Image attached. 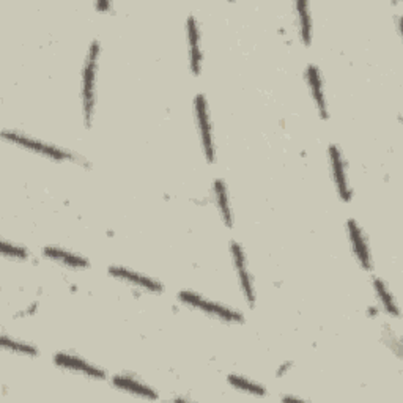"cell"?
Instances as JSON below:
<instances>
[{
    "mask_svg": "<svg viewBox=\"0 0 403 403\" xmlns=\"http://www.w3.org/2000/svg\"><path fill=\"white\" fill-rule=\"evenodd\" d=\"M112 383H114V386L120 388L123 390H128V393H131L134 395L144 397V399H148V400H156L158 399L156 390H153L152 388L145 386V384L139 383L138 380H134V378L117 375L112 378Z\"/></svg>",
    "mask_w": 403,
    "mask_h": 403,
    "instance_id": "12",
    "label": "cell"
},
{
    "mask_svg": "<svg viewBox=\"0 0 403 403\" xmlns=\"http://www.w3.org/2000/svg\"><path fill=\"white\" fill-rule=\"evenodd\" d=\"M306 76H307L309 89H311L312 96L315 99V104H317V108L320 110V115L323 117V119H328V103L325 98L323 84H321V76H320L318 68L315 65H309Z\"/></svg>",
    "mask_w": 403,
    "mask_h": 403,
    "instance_id": "10",
    "label": "cell"
},
{
    "mask_svg": "<svg viewBox=\"0 0 403 403\" xmlns=\"http://www.w3.org/2000/svg\"><path fill=\"white\" fill-rule=\"evenodd\" d=\"M54 361L59 365V367L76 372V374H82L89 378H95V380H104V376H106V374H104L101 369H98L95 367V365L82 361L80 358L66 355V353H57L54 358Z\"/></svg>",
    "mask_w": 403,
    "mask_h": 403,
    "instance_id": "6",
    "label": "cell"
},
{
    "mask_svg": "<svg viewBox=\"0 0 403 403\" xmlns=\"http://www.w3.org/2000/svg\"><path fill=\"white\" fill-rule=\"evenodd\" d=\"M194 109H196V120H197L198 133H200L203 152H205V156H207L208 163H213L214 161V142H213L212 125H210V115H208L205 96L203 95L196 96Z\"/></svg>",
    "mask_w": 403,
    "mask_h": 403,
    "instance_id": "3",
    "label": "cell"
},
{
    "mask_svg": "<svg viewBox=\"0 0 403 403\" xmlns=\"http://www.w3.org/2000/svg\"><path fill=\"white\" fill-rule=\"evenodd\" d=\"M188 43H189L191 70L196 76H198L202 70V52H200V38H198V27L194 16L188 17Z\"/></svg>",
    "mask_w": 403,
    "mask_h": 403,
    "instance_id": "11",
    "label": "cell"
},
{
    "mask_svg": "<svg viewBox=\"0 0 403 403\" xmlns=\"http://www.w3.org/2000/svg\"><path fill=\"white\" fill-rule=\"evenodd\" d=\"M43 254H45L47 258L55 260V262H60L66 266H71V268H87V266H89V262H87L85 258L65 249H59V247H45Z\"/></svg>",
    "mask_w": 403,
    "mask_h": 403,
    "instance_id": "13",
    "label": "cell"
},
{
    "mask_svg": "<svg viewBox=\"0 0 403 403\" xmlns=\"http://www.w3.org/2000/svg\"><path fill=\"white\" fill-rule=\"evenodd\" d=\"M3 138L8 139L11 142H15V144L21 145L24 148H29V150H32L35 153H41L45 154L47 158H54V159H59V161H64V159H70L71 154L68 152L60 150L57 147H52V145H47V144H43V142L32 139V138H27V135H22V134H17V133H8V131H3Z\"/></svg>",
    "mask_w": 403,
    "mask_h": 403,
    "instance_id": "5",
    "label": "cell"
},
{
    "mask_svg": "<svg viewBox=\"0 0 403 403\" xmlns=\"http://www.w3.org/2000/svg\"><path fill=\"white\" fill-rule=\"evenodd\" d=\"M296 11H298V16H300L301 41L305 43L306 46H309L312 41V20H311V13H309L307 2H302V0L296 2Z\"/></svg>",
    "mask_w": 403,
    "mask_h": 403,
    "instance_id": "15",
    "label": "cell"
},
{
    "mask_svg": "<svg viewBox=\"0 0 403 403\" xmlns=\"http://www.w3.org/2000/svg\"><path fill=\"white\" fill-rule=\"evenodd\" d=\"M2 252H3L5 257H13V258H21V260L29 257L27 249L11 244V243H8V241H2Z\"/></svg>",
    "mask_w": 403,
    "mask_h": 403,
    "instance_id": "19",
    "label": "cell"
},
{
    "mask_svg": "<svg viewBox=\"0 0 403 403\" xmlns=\"http://www.w3.org/2000/svg\"><path fill=\"white\" fill-rule=\"evenodd\" d=\"M213 189H214L216 203H218L222 219H224L227 227H232L233 226L232 210H230V203H228V194H227V188L224 182H222V179H216V182L213 183Z\"/></svg>",
    "mask_w": 403,
    "mask_h": 403,
    "instance_id": "14",
    "label": "cell"
},
{
    "mask_svg": "<svg viewBox=\"0 0 403 403\" xmlns=\"http://www.w3.org/2000/svg\"><path fill=\"white\" fill-rule=\"evenodd\" d=\"M349 237L351 241L353 251H355L356 257L359 260V263L364 270H372V260H370V251L367 246V241H365L364 235L361 232V228L358 227V224L353 219L349 221Z\"/></svg>",
    "mask_w": 403,
    "mask_h": 403,
    "instance_id": "9",
    "label": "cell"
},
{
    "mask_svg": "<svg viewBox=\"0 0 403 403\" xmlns=\"http://www.w3.org/2000/svg\"><path fill=\"white\" fill-rule=\"evenodd\" d=\"M228 383H230L233 388H237L240 390H244V393H247V394H254V395H258V397H263L266 394L265 388H262L257 383L249 381L247 378H243V376L228 375Z\"/></svg>",
    "mask_w": 403,
    "mask_h": 403,
    "instance_id": "17",
    "label": "cell"
},
{
    "mask_svg": "<svg viewBox=\"0 0 403 403\" xmlns=\"http://www.w3.org/2000/svg\"><path fill=\"white\" fill-rule=\"evenodd\" d=\"M109 274H112L114 277L120 279V281H126L129 284L135 285V287H140L148 291H154V293H161L163 287L156 281H153L152 277H147L144 274H139V272H134L131 270L120 268V266H110Z\"/></svg>",
    "mask_w": 403,
    "mask_h": 403,
    "instance_id": "8",
    "label": "cell"
},
{
    "mask_svg": "<svg viewBox=\"0 0 403 403\" xmlns=\"http://www.w3.org/2000/svg\"><path fill=\"white\" fill-rule=\"evenodd\" d=\"M179 300L186 302V305L200 309V311H203L208 315H212V317L221 318L224 321H235V323H238V321H243V315L241 314L235 312V311H232V309L224 307L221 305H216V302H213V301H208V300H205V298L192 293V291H188V290L182 291V293H179Z\"/></svg>",
    "mask_w": 403,
    "mask_h": 403,
    "instance_id": "2",
    "label": "cell"
},
{
    "mask_svg": "<svg viewBox=\"0 0 403 403\" xmlns=\"http://www.w3.org/2000/svg\"><path fill=\"white\" fill-rule=\"evenodd\" d=\"M2 346L5 350L20 353V355H27V356L38 355V351H36L34 346H30L27 344H22V342H17V340H15V339H8L7 336H2Z\"/></svg>",
    "mask_w": 403,
    "mask_h": 403,
    "instance_id": "18",
    "label": "cell"
},
{
    "mask_svg": "<svg viewBox=\"0 0 403 403\" xmlns=\"http://www.w3.org/2000/svg\"><path fill=\"white\" fill-rule=\"evenodd\" d=\"M330 161H331V169H332L334 182H336V188L339 191V196L342 197L345 202H350L351 189L349 186V179H346L342 153H340V150L336 145L330 147Z\"/></svg>",
    "mask_w": 403,
    "mask_h": 403,
    "instance_id": "7",
    "label": "cell"
},
{
    "mask_svg": "<svg viewBox=\"0 0 403 403\" xmlns=\"http://www.w3.org/2000/svg\"><path fill=\"white\" fill-rule=\"evenodd\" d=\"M230 249H232L233 265H235V268H237L240 285H241V288H243V293L246 296L247 305L254 306V302H256V290H254V282H252L251 272H249V270H247L243 247H241L237 241H233V243L230 244Z\"/></svg>",
    "mask_w": 403,
    "mask_h": 403,
    "instance_id": "4",
    "label": "cell"
},
{
    "mask_svg": "<svg viewBox=\"0 0 403 403\" xmlns=\"http://www.w3.org/2000/svg\"><path fill=\"white\" fill-rule=\"evenodd\" d=\"M374 288H375V293L378 296V300L381 301L383 307L386 309V312L393 315V317H399V307H397L394 298H393V295H390V291L388 290L386 285H384V282L375 277L374 279Z\"/></svg>",
    "mask_w": 403,
    "mask_h": 403,
    "instance_id": "16",
    "label": "cell"
},
{
    "mask_svg": "<svg viewBox=\"0 0 403 403\" xmlns=\"http://www.w3.org/2000/svg\"><path fill=\"white\" fill-rule=\"evenodd\" d=\"M98 57H99V43L93 41L89 55H87V61L84 66V78H82V106H84V119H85L87 128H90L93 108H95V82H96Z\"/></svg>",
    "mask_w": 403,
    "mask_h": 403,
    "instance_id": "1",
    "label": "cell"
}]
</instances>
